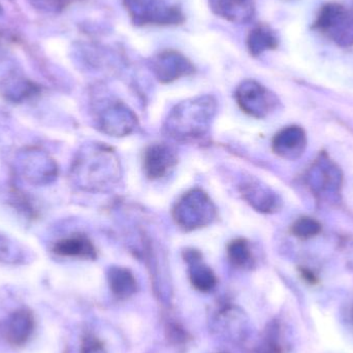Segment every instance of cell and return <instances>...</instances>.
<instances>
[{"label": "cell", "mask_w": 353, "mask_h": 353, "mask_svg": "<svg viewBox=\"0 0 353 353\" xmlns=\"http://www.w3.org/2000/svg\"><path fill=\"white\" fill-rule=\"evenodd\" d=\"M215 112L216 103L211 97L184 101L172 112L165 128L176 139H199L207 132Z\"/></svg>", "instance_id": "1"}, {"label": "cell", "mask_w": 353, "mask_h": 353, "mask_svg": "<svg viewBox=\"0 0 353 353\" xmlns=\"http://www.w3.org/2000/svg\"><path fill=\"white\" fill-rule=\"evenodd\" d=\"M313 27L339 47H353V6L325 3L317 12Z\"/></svg>", "instance_id": "2"}, {"label": "cell", "mask_w": 353, "mask_h": 353, "mask_svg": "<svg viewBox=\"0 0 353 353\" xmlns=\"http://www.w3.org/2000/svg\"><path fill=\"white\" fill-rule=\"evenodd\" d=\"M173 216L179 228L188 232L211 224L217 211L207 193L194 189L185 193L176 201Z\"/></svg>", "instance_id": "3"}, {"label": "cell", "mask_w": 353, "mask_h": 353, "mask_svg": "<svg viewBox=\"0 0 353 353\" xmlns=\"http://www.w3.org/2000/svg\"><path fill=\"white\" fill-rule=\"evenodd\" d=\"M134 23L139 25H172L183 21V14L176 6L165 0H123Z\"/></svg>", "instance_id": "4"}, {"label": "cell", "mask_w": 353, "mask_h": 353, "mask_svg": "<svg viewBox=\"0 0 353 353\" xmlns=\"http://www.w3.org/2000/svg\"><path fill=\"white\" fill-rule=\"evenodd\" d=\"M241 110L255 118H263L275 110L277 99L265 87L255 81L243 82L236 91Z\"/></svg>", "instance_id": "5"}, {"label": "cell", "mask_w": 353, "mask_h": 353, "mask_svg": "<svg viewBox=\"0 0 353 353\" xmlns=\"http://www.w3.org/2000/svg\"><path fill=\"white\" fill-rule=\"evenodd\" d=\"M178 163L173 147L165 143H157L147 147L143 159L145 174L151 180H157L169 174Z\"/></svg>", "instance_id": "6"}, {"label": "cell", "mask_w": 353, "mask_h": 353, "mask_svg": "<svg viewBox=\"0 0 353 353\" xmlns=\"http://www.w3.org/2000/svg\"><path fill=\"white\" fill-rule=\"evenodd\" d=\"M155 74L161 83H171L181 77L188 76L194 72L192 63L184 56L175 51L161 53L153 64Z\"/></svg>", "instance_id": "7"}, {"label": "cell", "mask_w": 353, "mask_h": 353, "mask_svg": "<svg viewBox=\"0 0 353 353\" xmlns=\"http://www.w3.org/2000/svg\"><path fill=\"white\" fill-rule=\"evenodd\" d=\"M136 116L123 103H114L108 105L101 116V128L112 136L130 134L136 126Z\"/></svg>", "instance_id": "8"}, {"label": "cell", "mask_w": 353, "mask_h": 353, "mask_svg": "<svg viewBox=\"0 0 353 353\" xmlns=\"http://www.w3.org/2000/svg\"><path fill=\"white\" fill-rule=\"evenodd\" d=\"M184 259L188 265L189 279L195 290L201 292H209L217 285V277L203 261L201 253L194 249H187Z\"/></svg>", "instance_id": "9"}, {"label": "cell", "mask_w": 353, "mask_h": 353, "mask_svg": "<svg viewBox=\"0 0 353 353\" xmlns=\"http://www.w3.org/2000/svg\"><path fill=\"white\" fill-rule=\"evenodd\" d=\"M243 199L257 211L263 213H274L279 209L280 199L273 191L261 185L259 181H244L241 185Z\"/></svg>", "instance_id": "10"}, {"label": "cell", "mask_w": 353, "mask_h": 353, "mask_svg": "<svg viewBox=\"0 0 353 353\" xmlns=\"http://www.w3.org/2000/svg\"><path fill=\"white\" fill-rule=\"evenodd\" d=\"M306 148V134L299 126H288L276 134L273 150L283 159H298Z\"/></svg>", "instance_id": "11"}, {"label": "cell", "mask_w": 353, "mask_h": 353, "mask_svg": "<svg viewBox=\"0 0 353 353\" xmlns=\"http://www.w3.org/2000/svg\"><path fill=\"white\" fill-rule=\"evenodd\" d=\"M210 6L217 16L230 22L247 23L254 17L255 0H210Z\"/></svg>", "instance_id": "12"}, {"label": "cell", "mask_w": 353, "mask_h": 353, "mask_svg": "<svg viewBox=\"0 0 353 353\" xmlns=\"http://www.w3.org/2000/svg\"><path fill=\"white\" fill-rule=\"evenodd\" d=\"M33 329H34L33 315L24 309L16 311L6 321V339L12 345H23L30 337Z\"/></svg>", "instance_id": "13"}, {"label": "cell", "mask_w": 353, "mask_h": 353, "mask_svg": "<svg viewBox=\"0 0 353 353\" xmlns=\"http://www.w3.org/2000/svg\"><path fill=\"white\" fill-rule=\"evenodd\" d=\"M54 251L61 256L95 259L97 251L92 242L83 234H76L56 243Z\"/></svg>", "instance_id": "14"}, {"label": "cell", "mask_w": 353, "mask_h": 353, "mask_svg": "<svg viewBox=\"0 0 353 353\" xmlns=\"http://www.w3.org/2000/svg\"><path fill=\"white\" fill-rule=\"evenodd\" d=\"M108 279H109V285L112 292L117 298H130L138 290L136 277L126 268H111L108 274Z\"/></svg>", "instance_id": "15"}, {"label": "cell", "mask_w": 353, "mask_h": 353, "mask_svg": "<svg viewBox=\"0 0 353 353\" xmlns=\"http://www.w3.org/2000/svg\"><path fill=\"white\" fill-rule=\"evenodd\" d=\"M247 43L251 55L259 56L268 50L276 49L278 46V37L267 25H259L251 31Z\"/></svg>", "instance_id": "16"}, {"label": "cell", "mask_w": 353, "mask_h": 353, "mask_svg": "<svg viewBox=\"0 0 353 353\" xmlns=\"http://www.w3.org/2000/svg\"><path fill=\"white\" fill-rule=\"evenodd\" d=\"M281 323L273 321L267 325L257 345L256 353H285Z\"/></svg>", "instance_id": "17"}, {"label": "cell", "mask_w": 353, "mask_h": 353, "mask_svg": "<svg viewBox=\"0 0 353 353\" xmlns=\"http://www.w3.org/2000/svg\"><path fill=\"white\" fill-rule=\"evenodd\" d=\"M228 256L234 267L245 269L252 265L253 255L245 239H236L228 245Z\"/></svg>", "instance_id": "18"}, {"label": "cell", "mask_w": 353, "mask_h": 353, "mask_svg": "<svg viewBox=\"0 0 353 353\" xmlns=\"http://www.w3.org/2000/svg\"><path fill=\"white\" fill-rule=\"evenodd\" d=\"M219 321H222V327L228 332L232 339H242L244 331V319L241 312H236L232 308H225L219 313Z\"/></svg>", "instance_id": "19"}, {"label": "cell", "mask_w": 353, "mask_h": 353, "mask_svg": "<svg viewBox=\"0 0 353 353\" xmlns=\"http://www.w3.org/2000/svg\"><path fill=\"white\" fill-rule=\"evenodd\" d=\"M321 225L319 221L310 217H302L294 222L292 232L301 239H309L321 232Z\"/></svg>", "instance_id": "20"}, {"label": "cell", "mask_w": 353, "mask_h": 353, "mask_svg": "<svg viewBox=\"0 0 353 353\" xmlns=\"http://www.w3.org/2000/svg\"><path fill=\"white\" fill-rule=\"evenodd\" d=\"M81 353H107L103 342L93 335H87L83 339Z\"/></svg>", "instance_id": "21"}, {"label": "cell", "mask_w": 353, "mask_h": 353, "mask_svg": "<svg viewBox=\"0 0 353 353\" xmlns=\"http://www.w3.org/2000/svg\"><path fill=\"white\" fill-rule=\"evenodd\" d=\"M168 331L170 332V339L175 344L186 343V333L181 329L178 325L174 323V325H170L168 327Z\"/></svg>", "instance_id": "22"}, {"label": "cell", "mask_w": 353, "mask_h": 353, "mask_svg": "<svg viewBox=\"0 0 353 353\" xmlns=\"http://www.w3.org/2000/svg\"><path fill=\"white\" fill-rule=\"evenodd\" d=\"M50 1H58V2H62L63 0H50Z\"/></svg>", "instance_id": "23"}, {"label": "cell", "mask_w": 353, "mask_h": 353, "mask_svg": "<svg viewBox=\"0 0 353 353\" xmlns=\"http://www.w3.org/2000/svg\"><path fill=\"white\" fill-rule=\"evenodd\" d=\"M352 321H353V309H352Z\"/></svg>", "instance_id": "24"}]
</instances>
